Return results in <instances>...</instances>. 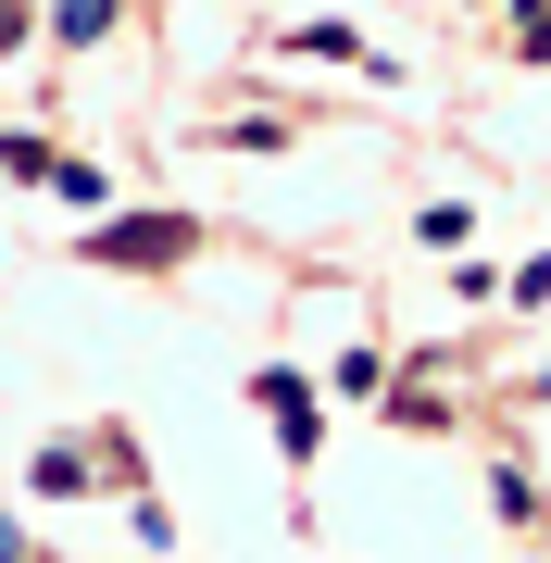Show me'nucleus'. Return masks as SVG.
<instances>
[{
    "label": "nucleus",
    "instance_id": "obj_1",
    "mask_svg": "<svg viewBox=\"0 0 551 563\" xmlns=\"http://www.w3.org/2000/svg\"><path fill=\"white\" fill-rule=\"evenodd\" d=\"M188 251H201V213H113V225H88V263H113V276H164Z\"/></svg>",
    "mask_w": 551,
    "mask_h": 563
},
{
    "label": "nucleus",
    "instance_id": "obj_2",
    "mask_svg": "<svg viewBox=\"0 0 551 563\" xmlns=\"http://www.w3.org/2000/svg\"><path fill=\"white\" fill-rule=\"evenodd\" d=\"M251 401L276 413V451H288V463H313V439H327V413H313V388H301V376H251Z\"/></svg>",
    "mask_w": 551,
    "mask_h": 563
},
{
    "label": "nucleus",
    "instance_id": "obj_3",
    "mask_svg": "<svg viewBox=\"0 0 551 563\" xmlns=\"http://www.w3.org/2000/svg\"><path fill=\"white\" fill-rule=\"evenodd\" d=\"M113 13H125V0H51V38H63V51H101Z\"/></svg>",
    "mask_w": 551,
    "mask_h": 563
},
{
    "label": "nucleus",
    "instance_id": "obj_4",
    "mask_svg": "<svg viewBox=\"0 0 551 563\" xmlns=\"http://www.w3.org/2000/svg\"><path fill=\"white\" fill-rule=\"evenodd\" d=\"M88 488V451H38V501H76Z\"/></svg>",
    "mask_w": 551,
    "mask_h": 563
},
{
    "label": "nucleus",
    "instance_id": "obj_5",
    "mask_svg": "<svg viewBox=\"0 0 551 563\" xmlns=\"http://www.w3.org/2000/svg\"><path fill=\"white\" fill-rule=\"evenodd\" d=\"M25 25H38V13H25V0H0V51H25Z\"/></svg>",
    "mask_w": 551,
    "mask_h": 563
},
{
    "label": "nucleus",
    "instance_id": "obj_6",
    "mask_svg": "<svg viewBox=\"0 0 551 563\" xmlns=\"http://www.w3.org/2000/svg\"><path fill=\"white\" fill-rule=\"evenodd\" d=\"M13 551H25V526H13V514H0V563H13Z\"/></svg>",
    "mask_w": 551,
    "mask_h": 563
}]
</instances>
